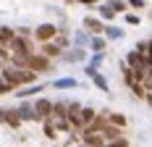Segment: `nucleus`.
<instances>
[{
	"instance_id": "9",
	"label": "nucleus",
	"mask_w": 152,
	"mask_h": 147,
	"mask_svg": "<svg viewBox=\"0 0 152 147\" xmlns=\"http://www.w3.org/2000/svg\"><path fill=\"white\" fill-rule=\"evenodd\" d=\"M105 34H107V40H121V37H123V32L118 29V26H107Z\"/></svg>"
},
{
	"instance_id": "15",
	"label": "nucleus",
	"mask_w": 152,
	"mask_h": 147,
	"mask_svg": "<svg viewBox=\"0 0 152 147\" xmlns=\"http://www.w3.org/2000/svg\"><path fill=\"white\" fill-rule=\"evenodd\" d=\"M100 63H102V53H97V55H94V58H92V63H89V66H94V68H97V66H100Z\"/></svg>"
},
{
	"instance_id": "16",
	"label": "nucleus",
	"mask_w": 152,
	"mask_h": 147,
	"mask_svg": "<svg viewBox=\"0 0 152 147\" xmlns=\"http://www.w3.org/2000/svg\"><path fill=\"white\" fill-rule=\"evenodd\" d=\"M131 8H144V0H129Z\"/></svg>"
},
{
	"instance_id": "14",
	"label": "nucleus",
	"mask_w": 152,
	"mask_h": 147,
	"mask_svg": "<svg viewBox=\"0 0 152 147\" xmlns=\"http://www.w3.org/2000/svg\"><path fill=\"white\" fill-rule=\"evenodd\" d=\"M39 89H42V87H31V89H21V92H18V95H21V97H26V95H34V92H39Z\"/></svg>"
},
{
	"instance_id": "5",
	"label": "nucleus",
	"mask_w": 152,
	"mask_h": 147,
	"mask_svg": "<svg viewBox=\"0 0 152 147\" xmlns=\"http://www.w3.org/2000/svg\"><path fill=\"white\" fill-rule=\"evenodd\" d=\"M84 26H87V29L92 32V34H97V32H105V26H102V21H100V18H87V21H84Z\"/></svg>"
},
{
	"instance_id": "11",
	"label": "nucleus",
	"mask_w": 152,
	"mask_h": 147,
	"mask_svg": "<svg viewBox=\"0 0 152 147\" xmlns=\"http://www.w3.org/2000/svg\"><path fill=\"white\" fill-rule=\"evenodd\" d=\"M107 5H110V8H113V11L118 13V11H123V8H126V0H110Z\"/></svg>"
},
{
	"instance_id": "13",
	"label": "nucleus",
	"mask_w": 152,
	"mask_h": 147,
	"mask_svg": "<svg viewBox=\"0 0 152 147\" xmlns=\"http://www.w3.org/2000/svg\"><path fill=\"white\" fill-rule=\"evenodd\" d=\"M66 60H84V50H71V55H66Z\"/></svg>"
},
{
	"instance_id": "3",
	"label": "nucleus",
	"mask_w": 152,
	"mask_h": 147,
	"mask_svg": "<svg viewBox=\"0 0 152 147\" xmlns=\"http://www.w3.org/2000/svg\"><path fill=\"white\" fill-rule=\"evenodd\" d=\"M61 50H63V45L58 42V40H47V42H42V55H47V58H55V55H61Z\"/></svg>"
},
{
	"instance_id": "12",
	"label": "nucleus",
	"mask_w": 152,
	"mask_h": 147,
	"mask_svg": "<svg viewBox=\"0 0 152 147\" xmlns=\"http://www.w3.org/2000/svg\"><path fill=\"white\" fill-rule=\"evenodd\" d=\"M105 147H129V142H126V137H118V139H113V142H107Z\"/></svg>"
},
{
	"instance_id": "4",
	"label": "nucleus",
	"mask_w": 152,
	"mask_h": 147,
	"mask_svg": "<svg viewBox=\"0 0 152 147\" xmlns=\"http://www.w3.org/2000/svg\"><path fill=\"white\" fill-rule=\"evenodd\" d=\"M87 76H89V79H92L100 89H102V92H107V82L102 79V74H97V68H94V66H87Z\"/></svg>"
},
{
	"instance_id": "8",
	"label": "nucleus",
	"mask_w": 152,
	"mask_h": 147,
	"mask_svg": "<svg viewBox=\"0 0 152 147\" xmlns=\"http://www.w3.org/2000/svg\"><path fill=\"white\" fill-rule=\"evenodd\" d=\"M107 121H110V123H115V126H126V118L121 116V113H107Z\"/></svg>"
},
{
	"instance_id": "6",
	"label": "nucleus",
	"mask_w": 152,
	"mask_h": 147,
	"mask_svg": "<svg viewBox=\"0 0 152 147\" xmlns=\"http://www.w3.org/2000/svg\"><path fill=\"white\" fill-rule=\"evenodd\" d=\"M89 47H92V50H97V53H100V50L105 47V40H102V37H97V34H92V37H89Z\"/></svg>"
},
{
	"instance_id": "18",
	"label": "nucleus",
	"mask_w": 152,
	"mask_h": 147,
	"mask_svg": "<svg viewBox=\"0 0 152 147\" xmlns=\"http://www.w3.org/2000/svg\"><path fill=\"white\" fill-rule=\"evenodd\" d=\"M79 3H84V5H94L97 0H79Z\"/></svg>"
},
{
	"instance_id": "10",
	"label": "nucleus",
	"mask_w": 152,
	"mask_h": 147,
	"mask_svg": "<svg viewBox=\"0 0 152 147\" xmlns=\"http://www.w3.org/2000/svg\"><path fill=\"white\" fill-rule=\"evenodd\" d=\"M100 16H102V18H113V16H115V11H113V8H110V5H102V8H100Z\"/></svg>"
},
{
	"instance_id": "17",
	"label": "nucleus",
	"mask_w": 152,
	"mask_h": 147,
	"mask_svg": "<svg viewBox=\"0 0 152 147\" xmlns=\"http://www.w3.org/2000/svg\"><path fill=\"white\" fill-rule=\"evenodd\" d=\"M126 21H129V24H139V18H137L134 13H129V16H126Z\"/></svg>"
},
{
	"instance_id": "2",
	"label": "nucleus",
	"mask_w": 152,
	"mask_h": 147,
	"mask_svg": "<svg viewBox=\"0 0 152 147\" xmlns=\"http://www.w3.org/2000/svg\"><path fill=\"white\" fill-rule=\"evenodd\" d=\"M34 37H37L39 42H47V40H55V37H58V29H55L53 24H42L39 29L34 32Z\"/></svg>"
},
{
	"instance_id": "1",
	"label": "nucleus",
	"mask_w": 152,
	"mask_h": 147,
	"mask_svg": "<svg viewBox=\"0 0 152 147\" xmlns=\"http://www.w3.org/2000/svg\"><path fill=\"white\" fill-rule=\"evenodd\" d=\"M29 68L31 71H47L50 68V58L42 53H31L29 55Z\"/></svg>"
},
{
	"instance_id": "7",
	"label": "nucleus",
	"mask_w": 152,
	"mask_h": 147,
	"mask_svg": "<svg viewBox=\"0 0 152 147\" xmlns=\"http://www.w3.org/2000/svg\"><path fill=\"white\" fill-rule=\"evenodd\" d=\"M53 87H55V89H74V87H76V82H74V79H58Z\"/></svg>"
}]
</instances>
